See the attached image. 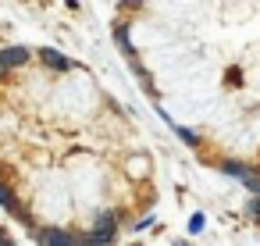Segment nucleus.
Returning a JSON list of instances; mask_svg holds the SVG:
<instances>
[{
	"mask_svg": "<svg viewBox=\"0 0 260 246\" xmlns=\"http://www.w3.org/2000/svg\"><path fill=\"white\" fill-rule=\"evenodd\" d=\"M0 239H4V228H0Z\"/></svg>",
	"mask_w": 260,
	"mask_h": 246,
	"instance_id": "4468645a",
	"label": "nucleus"
},
{
	"mask_svg": "<svg viewBox=\"0 0 260 246\" xmlns=\"http://www.w3.org/2000/svg\"><path fill=\"white\" fill-rule=\"evenodd\" d=\"M118 43L125 54H132V43H128V25H118Z\"/></svg>",
	"mask_w": 260,
	"mask_h": 246,
	"instance_id": "6e6552de",
	"label": "nucleus"
},
{
	"mask_svg": "<svg viewBox=\"0 0 260 246\" xmlns=\"http://www.w3.org/2000/svg\"><path fill=\"white\" fill-rule=\"evenodd\" d=\"M36 239H40V246H79V235H72L64 228H40Z\"/></svg>",
	"mask_w": 260,
	"mask_h": 246,
	"instance_id": "f257e3e1",
	"label": "nucleus"
},
{
	"mask_svg": "<svg viewBox=\"0 0 260 246\" xmlns=\"http://www.w3.org/2000/svg\"><path fill=\"white\" fill-rule=\"evenodd\" d=\"M25 61H29V47H0V65H4L8 72L22 68Z\"/></svg>",
	"mask_w": 260,
	"mask_h": 246,
	"instance_id": "f03ea898",
	"label": "nucleus"
},
{
	"mask_svg": "<svg viewBox=\"0 0 260 246\" xmlns=\"http://www.w3.org/2000/svg\"><path fill=\"white\" fill-rule=\"evenodd\" d=\"M93 232H118V210H104L100 218H96V225H93Z\"/></svg>",
	"mask_w": 260,
	"mask_h": 246,
	"instance_id": "39448f33",
	"label": "nucleus"
},
{
	"mask_svg": "<svg viewBox=\"0 0 260 246\" xmlns=\"http://www.w3.org/2000/svg\"><path fill=\"white\" fill-rule=\"evenodd\" d=\"M203 225H207V218H203V214H200V210H196V214H192V218H189V232H192V235H196V232H203Z\"/></svg>",
	"mask_w": 260,
	"mask_h": 246,
	"instance_id": "1a4fd4ad",
	"label": "nucleus"
},
{
	"mask_svg": "<svg viewBox=\"0 0 260 246\" xmlns=\"http://www.w3.org/2000/svg\"><path fill=\"white\" fill-rule=\"evenodd\" d=\"M43 61H47L50 68H57V72H68V68H72V61H68L61 50H54V47H43Z\"/></svg>",
	"mask_w": 260,
	"mask_h": 246,
	"instance_id": "20e7f679",
	"label": "nucleus"
},
{
	"mask_svg": "<svg viewBox=\"0 0 260 246\" xmlns=\"http://www.w3.org/2000/svg\"><path fill=\"white\" fill-rule=\"evenodd\" d=\"M249 214H253V221H260V200H249V207H246Z\"/></svg>",
	"mask_w": 260,
	"mask_h": 246,
	"instance_id": "9b49d317",
	"label": "nucleus"
},
{
	"mask_svg": "<svg viewBox=\"0 0 260 246\" xmlns=\"http://www.w3.org/2000/svg\"><path fill=\"white\" fill-rule=\"evenodd\" d=\"M221 171H224V175H235V178H242V182L260 175V171H256L253 164H246V161H221Z\"/></svg>",
	"mask_w": 260,
	"mask_h": 246,
	"instance_id": "7ed1b4c3",
	"label": "nucleus"
},
{
	"mask_svg": "<svg viewBox=\"0 0 260 246\" xmlns=\"http://www.w3.org/2000/svg\"><path fill=\"white\" fill-rule=\"evenodd\" d=\"M175 132H178V139H182V143H189V146H200V132H192V129H182V125H178Z\"/></svg>",
	"mask_w": 260,
	"mask_h": 246,
	"instance_id": "0eeeda50",
	"label": "nucleus"
},
{
	"mask_svg": "<svg viewBox=\"0 0 260 246\" xmlns=\"http://www.w3.org/2000/svg\"><path fill=\"white\" fill-rule=\"evenodd\" d=\"M0 207H4V210H18V200H15L8 182H0Z\"/></svg>",
	"mask_w": 260,
	"mask_h": 246,
	"instance_id": "423d86ee",
	"label": "nucleus"
},
{
	"mask_svg": "<svg viewBox=\"0 0 260 246\" xmlns=\"http://www.w3.org/2000/svg\"><path fill=\"white\" fill-rule=\"evenodd\" d=\"M0 246H15V242H11V239H8V235H4V239H0Z\"/></svg>",
	"mask_w": 260,
	"mask_h": 246,
	"instance_id": "f8f14e48",
	"label": "nucleus"
},
{
	"mask_svg": "<svg viewBox=\"0 0 260 246\" xmlns=\"http://www.w3.org/2000/svg\"><path fill=\"white\" fill-rule=\"evenodd\" d=\"M4 75H8V68H4V65H0V79H4Z\"/></svg>",
	"mask_w": 260,
	"mask_h": 246,
	"instance_id": "ddd939ff",
	"label": "nucleus"
},
{
	"mask_svg": "<svg viewBox=\"0 0 260 246\" xmlns=\"http://www.w3.org/2000/svg\"><path fill=\"white\" fill-rule=\"evenodd\" d=\"M246 189L253 193V200H260V175L256 178H246Z\"/></svg>",
	"mask_w": 260,
	"mask_h": 246,
	"instance_id": "9d476101",
	"label": "nucleus"
}]
</instances>
